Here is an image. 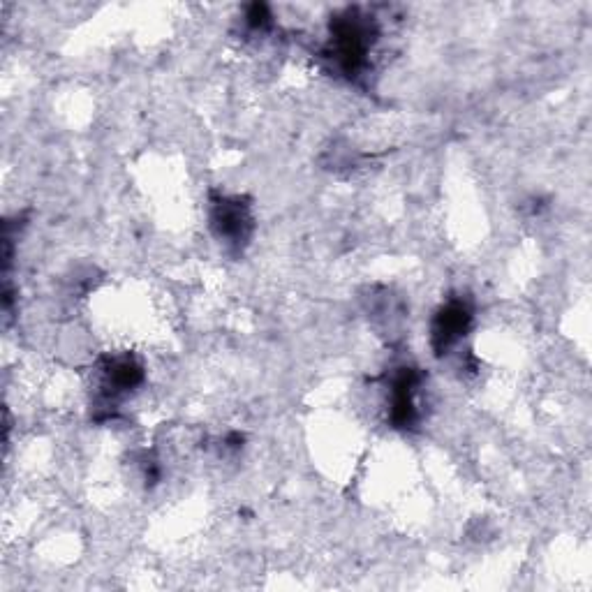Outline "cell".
Listing matches in <instances>:
<instances>
[{"label":"cell","mask_w":592,"mask_h":592,"mask_svg":"<svg viewBox=\"0 0 592 592\" xmlns=\"http://www.w3.org/2000/svg\"><path fill=\"white\" fill-rule=\"evenodd\" d=\"M468 324H470L468 306H465V303H461V301L449 303V306L440 313L438 320H435V329H433L435 347H438L440 352L449 350V347L454 345L458 338L465 336Z\"/></svg>","instance_id":"6da1fadb"}]
</instances>
